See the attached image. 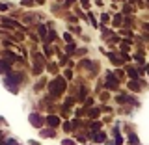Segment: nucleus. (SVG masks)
Listing matches in <instances>:
<instances>
[{
    "mask_svg": "<svg viewBox=\"0 0 149 145\" xmlns=\"http://www.w3.org/2000/svg\"><path fill=\"white\" fill-rule=\"evenodd\" d=\"M0 22H2L4 26H8V28H21V24H17L15 21H9V19H2Z\"/></svg>",
    "mask_w": 149,
    "mask_h": 145,
    "instance_id": "nucleus-1",
    "label": "nucleus"
}]
</instances>
